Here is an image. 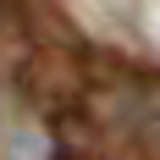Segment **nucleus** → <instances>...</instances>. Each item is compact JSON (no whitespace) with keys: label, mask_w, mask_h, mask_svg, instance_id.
<instances>
[{"label":"nucleus","mask_w":160,"mask_h":160,"mask_svg":"<svg viewBox=\"0 0 160 160\" xmlns=\"http://www.w3.org/2000/svg\"><path fill=\"white\" fill-rule=\"evenodd\" d=\"M44 116L28 99H17V88H0V160H44Z\"/></svg>","instance_id":"1"}]
</instances>
